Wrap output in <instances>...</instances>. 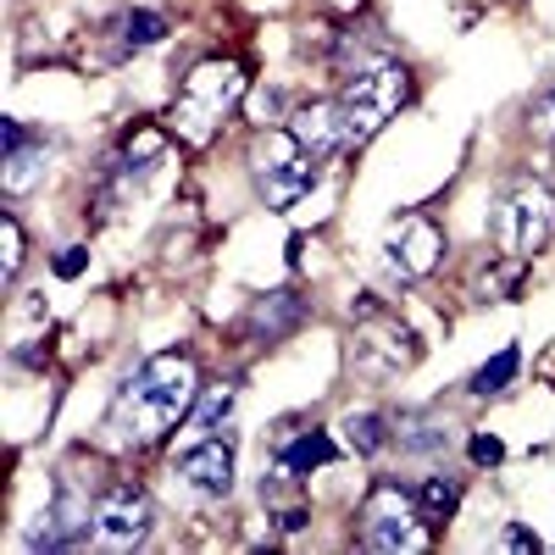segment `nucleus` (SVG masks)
<instances>
[{
    "mask_svg": "<svg viewBox=\"0 0 555 555\" xmlns=\"http://www.w3.org/2000/svg\"><path fill=\"white\" fill-rule=\"evenodd\" d=\"M555 240V195L533 178H517L494 201V245L512 261H533Z\"/></svg>",
    "mask_w": 555,
    "mask_h": 555,
    "instance_id": "nucleus-4",
    "label": "nucleus"
},
{
    "mask_svg": "<svg viewBox=\"0 0 555 555\" xmlns=\"http://www.w3.org/2000/svg\"><path fill=\"white\" fill-rule=\"evenodd\" d=\"M250 167H256V190L272 211H289L295 201L311 195V183H317V156L300 145V139L289 128H272L256 139V151H250Z\"/></svg>",
    "mask_w": 555,
    "mask_h": 555,
    "instance_id": "nucleus-5",
    "label": "nucleus"
},
{
    "mask_svg": "<svg viewBox=\"0 0 555 555\" xmlns=\"http://www.w3.org/2000/svg\"><path fill=\"white\" fill-rule=\"evenodd\" d=\"M345 444L356 455H378V450L395 444V423H389L384 411H350L345 416Z\"/></svg>",
    "mask_w": 555,
    "mask_h": 555,
    "instance_id": "nucleus-15",
    "label": "nucleus"
},
{
    "mask_svg": "<svg viewBox=\"0 0 555 555\" xmlns=\"http://www.w3.org/2000/svg\"><path fill=\"white\" fill-rule=\"evenodd\" d=\"M83 267H89V250H83V245H67V250L56 256V278H78Z\"/></svg>",
    "mask_w": 555,
    "mask_h": 555,
    "instance_id": "nucleus-24",
    "label": "nucleus"
},
{
    "mask_svg": "<svg viewBox=\"0 0 555 555\" xmlns=\"http://www.w3.org/2000/svg\"><path fill=\"white\" fill-rule=\"evenodd\" d=\"M505 544H512V550H539V539L528 528H505Z\"/></svg>",
    "mask_w": 555,
    "mask_h": 555,
    "instance_id": "nucleus-26",
    "label": "nucleus"
},
{
    "mask_svg": "<svg viewBox=\"0 0 555 555\" xmlns=\"http://www.w3.org/2000/svg\"><path fill=\"white\" fill-rule=\"evenodd\" d=\"M167 39V17L162 12H128L122 17V44L128 51H145V44H162Z\"/></svg>",
    "mask_w": 555,
    "mask_h": 555,
    "instance_id": "nucleus-19",
    "label": "nucleus"
},
{
    "mask_svg": "<svg viewBox=\"0 0 555 555\" xmlns=\"http://www.w3.org/2000/svg\"><path fill=\"white\" fill-rule=\"evenodd\" d=\"M195 400H201L195 361L178 356V350H162L139 366V373L122 378V389L106 411V434L122 450H151L195 411Z\"/></svg>",
    "mask_w": 555,
    "mask_h": 555,
    "instance_id": "nucleus-1",
    "label": "nucleus"
},
{
    "mask_svg": "<svg viewBox=\"0 0 555 555\" xmlns=\"http://www.w3.org/2000/svg\"><path fill=\"white\" fill-rule=\"evenodd\" d=\"M39 162H44V151H34V145H23V151H7V195H23V190H34V178H39Z\"/></svg>",
    "mask_w": 555,
    "mask_h": 555,
    "instance_id": "nucleus-20",
    "label": "nucleus"
},
{
    "mask_svg": "<svg viewBox=\"0 0 555 555\" xmlns=\"http://www.w3.org/2000/svg\"><path fill=\"white\" fill-rule=\"evenodd\" d=\"M300 322H306V306H300L289 289H278V295L256 300V311H250V328H256V334H267V339H284V334H295Z\"/></svg>",
    "mask_w": 555,
    "mask_h": 555,
    "instance_id": "nucleus-13",
    "label": "nucleus"
},
{
    "mask_svg": "<svg viewBox=\"0 0 555 555\" xmlns=\"http://www.w3.org/2000/svg\"><path fill=\"white\" fill-rule=\"evenodd\" d=\"M416 356H423V345H416V334L405 328V322L395 317H366V328H361V345H356V361H361V373H400V366H411Z\"/></svg>",
    "mask_w": 555,
    "mask_h": 555,
    "instance_id": "nucleus-9",
    "label": "nucleus"
},
{
    "mask_svg": "<svg viewBox=\"0 0 555 555\" xmlns=\"http://www.w3.org/2000/svg\"><path fill=\"white\" fill-rule=\"evenodd\" d=\"M289 133L300 139V145L317 156V162H328L334 151H345L350 139H345V112L339 101H311V106H295L289 112Z\"/></svg>",
    "mask_w": 555,
    "mask_h": 555,
    "instance_id": "nucleus-11",
    "label": "nucleus"
},
{
    "mask_svg": "<svg viewBox=\"0 0 555 555\" xmlns=\"http://www.w3.org/2000/svg\"><path fill=\"white\" fill-rule=\"evenodd\" d=\"M0 240H7V256H0V272H7V284L17 278V267H23V228H17V217L7 211L0 217Z\"/></svg>",
    "mask_w": 555,
    "mask_h": 555,
    "instance_id": "nucleus-22",
    "label": "nucleus"
},
{
    "mask_svg": "<svg viewBox=\"0 0 555 555\" xmlns=\"http://www.w3.org/2000/svg\"><path fill=\"white\" fill-rule=\"evenodd\" d=\"M528 133L544 139V145H555V83H544L539 95L528 101Z\"/></svg>",
    "mask_w": 555,
    "mask_h": 555,
    "instance_id": "nucleus-21",
    "label": "nucleus"
},
{
    "mask_svg": "<svg viewBox=\"0 0 555 555\" xmlns=\"http://www.w3.org/2000/svg\"><path fill=\"white\" fill-rule=\"evenodd\" d=\"M178 478L190 483L201 500H222L228 489H234V439L206 434L201 444H190L178 455Z\"/></svg>",
    "mask_w": 555,
    "mask_h": 555,
    "instance_id": "nucleus-10",
    "label": "nucleus"
},
{
    "mask_svg": "<svg viewBox=\"0 0 555 555\" xmlns=\"http://www.w3.org/2000/svg\"><path fill=\"white\" fill-rule=\"evenodd\" d=\"M416 505H423L428 522H450L455 505H461V483L444 478V473H434V478H423V489H416Z\"/></svg>",
    "mask_w": 555,
    "mask_h": 555,
    "instance_id": "nucleus-17",
    "label": "nucleus"
},
{
    "mask_svg": "<svg viewBox=\"0 0 555 555\" xmlns=\"http://www.w3.org/2000/svg\"><path fill=\"white\" fill-rule=\"evenodd\" d=\"M473 461H478V467H494V461H505V444L489 439V434H478L473 439Z\"/></svg>",
    "mask_w": 555,
    "mask_h": 555,
    "instance_id": "nucleus-25",
    "label": "nucleus"
},
{
    "mask_svg": "<svg viewBox=\"0 0 555 555\" xmlns=\"http://www.w3.org/2000/svg\"><path fill=\"white\" fill-rule=\"evenodd\" d=\"M361 544L378 555H400V550H423L428 544V517L416 494H405L400 483H373L361 505Z\"/></svg>",
    "mask_w": 555,
    "mask_h": 555,
    "instance_id": "nucleus-6",
    "label": "nucleus"
},
{
    "mask_svg": "<svg viewBox=\"0 0 555 555\" xmlns=\"http://www.w3.org/2000/svg\"><path fill=\"white\" fill-rule=\"evenodd\" d=\"M339 455V444L328 439V434H300V439H289L284 450H278V473L284 478H306V473H317V467H328V461Z\"/></svg>",
    "mask_w": 555,
    "mask_h": 555,
    "instance_id": "nucleus-12",
    "label": "nucleus"
},
{
    "mask_svg": "<svg viewBox=\"0 0 555 555\" xmlns=\"http://www.w3.org/2000/svg\"><path fill=\"white\" fill-rule=\"evenodd\" d=\"M245 101V67L240 62H201L190 78H183V95L172 106V133L183 139V145H211L217 122L228 117Z\"/></svg>",
    "mask_w": 555,
    "mask_h": 555,
    "instance_id": "nucleus-2",
    "label": "nucleus"
},
{
    "mask_svg": "<svg viewBox=\"0 0 555 555\" xmlns=\"http://www.w3.org/2000/svg\"><path fill=\"white\" fill-rule=\"evenodd\" d=\"M250 112H256L261 122H278V117H284V89H256V95H250Z\"/></svg>",
    "mask_w": 555,
    "mask_h": 555,
    "instance_id": "nucleus-23",
    "label": "nucleus"
},
{
    "mask_svg": "<svg viewBox=\"0 0 555 555\" xmlns=\"http://www.w3.org/2000/svg\"><path fill=\"white\" fill-rule=\"evenodd\" d=\"M234 395H240L234 384H217V389H206V395H201V405L190 411V416H195V428H201V434H217V428L228 423V411H234Z\"/></svg>",
    "mask_w": 555,
    "mask_h": 555,
    "instance_id": "nucleus-18",
    "label": "nucleus"
},
{
    "mask_svg": "<svg viewBox=\"0 0 555 555\" xmlns=\"http://www.w3.org/2000/svg\"><path fill=\"white\" fill-rule=\"evenodd\" d=\"M395 444L405 455H439V450H450V428L434 423V416H423V411H411V416L395 423Z\"/></svg>",
    "mask_w": 555,
    "mask_h": 555,
    "instance_id": "nucleus-14",
    "label": "nucleus"
},
{
    "mask_svg": "<svg viewBox=\"0 0 555 555\" xmlns=\"http://www.w3.org/2000/svg\"><path fill=\"white\" fill-rule=\"evenodd\" d=\"M151 494L139 489V483H117L95 500V544L101 550H133V544H145L151 533Z\"/></svg>",
    "mask_w": 555,
    "mask_h": 555,
    "instance_id": "nucleus-8",
    "label": "nucleus"
},
{
    "mask_svg": "<svg viewBox=\"0 0 555 555\" xmlns=\"http://www.w3.org/2000/svg\"><path fill=\"white\" fill-rule=\"evenodd\" d=\"M444 261V234H439V222L423 217V211H411L389 228V240H384V272L395 278V284H423V278Z\"/></svg>",
    "mask_w": 555,
    "mask_h": 555,
    "instance_id": "nucleus-7",
    "label": "nucleus"
},
{
    "mask_svg": "<svg viewBox=\"0 0 555 555\" xmlns=\"http://www.w3.org/2000/svg\"><path fill=\"white\" fill-rule=\"evenodd\" d=\"M517 373H522V350H517V345H505L494 361H483L478 373H473V395H478V400H489V395H505Z\"/></svg>",
    "mask_w": 555,
    "mask_h": 555,
    "instance_id": "nucleus-16",
    "label": "nucleus"
},
{
    "mask_svg": "<svg viewBox=\"0 0 555 555\" xmlns=\"http://www.w3.org/2000/svg\"><path fill=\"white\" fill-rule=\"evenodd\" d=\"M411 101V73L400 62H373V67H356L339 112H345V139L350 145H366L373 133H384V122Z\"/></svg>",
    "mask_w": 555,
    "mask_h": 555,
    "instance_id": "nucleus-3",
    "label": "nucleus"
}]
</instances>
